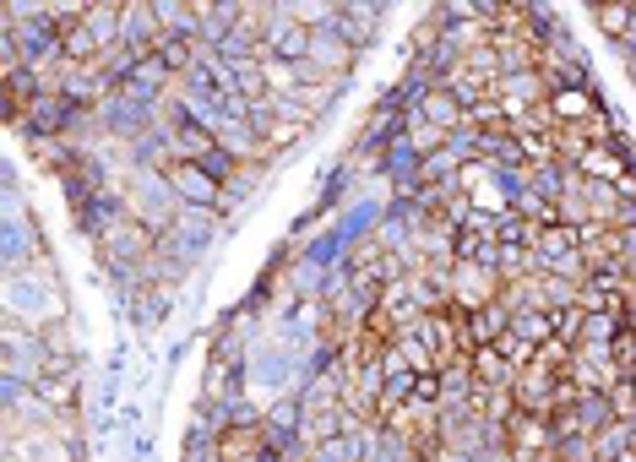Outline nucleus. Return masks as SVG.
<instances>
[{"instance_id": "1", "label": "nucleus", "mask_w": 636, "mask_h": 462, "mask_svg": "<svg viewBox=\"0 0 636 462\" xmlns=\"http://www.w3.org/2000/svg\"><path fill=\"white\" fill-rule=\"evenodd\" d=\"M76 120H82V104L61 93V87H39V98L28 104V115H22V136H71L76 132Z\"/></svg>"}, {"instance_id": "15", "label": "nucleus", "mask_w": 636, "mask_h": 462, "mask_svg": "<svg viewBox=\"0 0 636 462\" xmlns=\"http://www.w3.org/2000/svg\"><path fill=\"white\" fill-rule=\"evenodd\" d=\"M479 413H484L490 424H501V430H507L522 408H517V392H511V387H484V397H479Z\"/></svg>"}, {"instance_id": "12", "label": "nucleus", "mask_w": 636, "mask_h": 462, "mask_svg": "<svg viewBox=\"0 0 636 462\" xmlns=\"http://www.w3.org/2000/svg\"><path fill=\"white\" fill-rule=\"evenodd\" d=\"M576 419H582V430H587V435H604V430L615 424L609 392H582V397H576Z\"/></svg>"}, {"instance_id": "18", "label": "nucleus", "mask_w": 636, "mask_h": 462, "mask_svg": "<svg viewBox=\"0 0 636 462\" xmlns=\"http://www.w3.org/2000/svg\"><path fill=\"white\" fill-rule=\"evenodd\" d=\"M621 55H636V6H632V33H626V44H621Z\"/></svg>"}, {"instance_id": "19", "label": "nucleus", "mask_w": 636, "mask_h": 462, "mask_svg": "<svg viewBox=\"0 0 636 462\" xmlns=\"http://www.w3.org/2000/svg\"><path fill=\"white\" fill-rule=\"evenodd\" d=\"M626 327L636 332V300H632V305H626Z\"/></svg>"}, {"instance_id": "14", "label": "nucleus", "mask_w": 636, "mask_h": 462, "mask_svg": "<svg viewBox=\"0 0 636 462\" xmlns=\"http://www.w3.org/2000/svg\"><path fill=\"white\" fill-rule=\"evenodd\" d=\"M544 262H561V256H576V229L572 223H550V229H539V245H533Z\"/></svg>"}, {"instance_id": "7", "label": "nucleus", "mask_w": 636, "mask_h": 462, "mask_svg": "<svg viewBox=\"0 0 636 462\" xmlns=\"http://www.w3.org/2000/svg\"><path fill=\"white\" fill-rule=\"evenodd\" d=\"M507 447L511 458H544V452H555V430L539 413H517L507 424Z\"/></svg>"}, {"instance_id": "6", "label": "nucleus", "mask_w": 636, "mask_h": 462, "mask_svg": "<svg viewBox=\"0 0 636 462\" xmlns=\"http://www.w3.org/2000/svg\"><path fill=\"white\" fill-rule=\"evenodd\" d=\"M348 61H354V39H348L337 22L321 28V33H311V66H316L326 82H343Z\"/></svg>"}, {"instance_id": "16", "label": "nucleus", "mask_w": 636, "mask_h": 462, "mask_svg": "<svg viewBox=\"0 0 636 462\" xmlns=\"http://www.w3.org/2000/svg\"><path fill=\"white\" fill-rule=\"evenodd\" d=\"M582 327H587V311H582V305H566V311H555V337H561V343H582Z\"/></svg>"}, {"instance_id": "5", "label": "nucleus", "mask_w": 636, "mask_h": 462, "mask_svg": "<svg viewBox=\"0 0 636 462\" xmlns=\"http://www.w3.org/2000/svg\"><path fill=\"white\" fill-rule=\"evenodd\" d=\"M576 256L593 266V277H598V272H621V229H609V223H582V229H576Z\"/></svg>"}, {"instance_id": "8", "label": "nucleus", "mask_w": 636, "mask_h": 462, "mask_svg": "<svg viewBox=\"0 0 636 462\" xmlns=\"http://www.w3.org/2000/svg\"><path fill=\"white\" fill-rule=\"evenodd\" d=\"M550 115H555V126H587V120H598L604 115L598 87H555L550 93Z\"/></svg>"}, {"instance_id": "9", "label": "nucleus", "mask_w": 636, "mask_h": 462, "mask_svg": "<svg viewBox=\"0 0 636 462\" xmlns=\"http://www.w3.org/2000/svg\"><path fill=\"white\" fill-rule=\"evenodd\" d=\"M566 381H572L576 392H615V387H621V370L609 365V354H582V348H576Z\"/></svg>"}, {"instance_id": "11", "label": "nucleus", "mask_w": 636, "mask_h": 462, "mask_svg": "<svg viewBox=\"0 0 636 462\" xmlns=\"http://www.w3.org/2000/svg\"><path fill=\"white\" fill-rule=\"evenodd\" d=\"M468 327H473V348H490V343H501V337L511 332V311L496 300V305L473 311V316H468Z\"/></svg>"}, {"instance_id": "2", "label": "nucleus", "mask_w": 636, "mask_h": 462, "mask_svg": "<svg viewBox=\"0 0 636 462\" xmlns=\"http://www.w3.org/2000/svg\"><path fill=\"white\" fill-rule=\"evenodd\" d=\"M501 272H496V262H457L451 266V305L457 311H484V305H496L501 300Z\"/></svg>"}, {"instance_id": "17", "label": "nucleus", "mask_w": 636, "mask_h": 462, "mask_svg": "<svg viewBox=\"0 0 636 462\" xmlns=\"http://www.w3.org/2000/svg\"><path fill=\"white\" fill-rule=\"evenodd\" d=\"M609 408H615V419L636 424V381H621V387L609 392Z\"/></svg>"}, {"instance_id": "13", "label": "nucleus", "mask_w": 636, "mask_h": 462, "mask_svg": "<svg viewBox=\"0 0 636 462\" xmlns=\"http://www.w3.org/2000/svg\"><path fill=\"white\" fill-rule=\"evenodd\" d=\"M587 22L604 33V39H615V50L626 44V33H632V6H593L587 11Z\"/></svg>"}, {"instance_id": "10", "label": "nucleus", "mask_w": 636, "mask_h": 462, "mask_svg": "<svg viewBox=\"0 0 636 462\" xmlns=\"http://www.w3.org/2000/svg\"><path fill=\"white\" fill-rule=\"evenodd\" d=\"M473 376H479V387H517L522 370L501 354V343H490V348H473Z\"/></svg>"}, {"instance_id": "4", "label": "nucleus", "mask_w": 636, "mask_h": 462, "mask_svg": "<svg viewBox=\"0 0 636 462\" xmlns=\"http://www.w3.org/2000/svg\"><path fill=\"white\" fill-rule=\"evenodd\" d=\"M164 180H169L175 201H186V207H201V212H218V207H223V186H218L201 164H175Z\"/></svg>"}, {"instance_id": "3", "label": "nucleus", "mask_w": 636, "mask_h": 462, "mask_svg": "<svg viewBox=\"0 0 636 462\" xmlns=\"http://www.w3.org/2000/svg\"><path fill=\"white\" fill-rule=\"evenodd\" d=\"M408 109H414L425 126H436V132H451V136L468 126V104H462V98H457L446 82H430V87H419Z\"/></svg>"}]
</instances>
